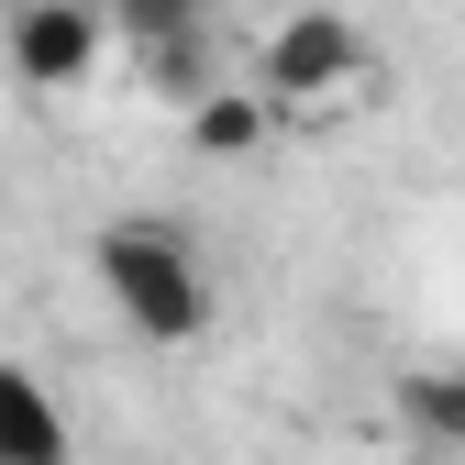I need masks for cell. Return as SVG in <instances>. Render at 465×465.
Listing matches in <instances>:
<instances>
[{"label":"cell","instance_id":"obj_3","mask_svg":"<svg viewBox=\"0 0 465 465\" xmlns=\"http://www.w3.org/2000/svg\"><path fill=\"white\" fill-rule=\"evenodd\" d=\"M111 45H123L111 12H78V0H23V12L0 23V55H12L23 89H78V78H100Z\"/></svg>","mask_w":465,"mask_h":465},{"label":"cell","instance_id":"obj_6","mask_svg":"<svg viewBox=\"0 0 465 465\" xmlns=\"http://www.w3.org/2000/svg\"><path fill=\"white\" fill-rule=\"evenodd\" d=\"M288 123H277V100L255 89V78H222V89H200L189 100V155H211V166H244V155H266Z\"/></svg>","mask_w":465,"mask_h":465},{"label":"cell","instance_id":"obj_5","mask_svg":"<svg viewBox=\"0 0 465 465\" xmlns=\"http://www.w3.org/2000/svg\"><path fill=\"white\" fill-rule=\"evenodd\" d=\"M0 465H78V421L23 355H0Z\"/></svg>","mask_w":465,"mask_h":465},{"label":"cell","instance_id":"obj_4","mask_svg":"<svg viewBox=\"0 0 465 465\" xmlns=\"http://www.w3.org/2000/svg\"><path fill=\"white\" fill-rule=\"evenodd\" d=\"M111 34H123V55L144 67V89H178V100L222 89V67H211V0H123Z\"/></svg>","mask_w":465,"mask_h":465},{"label":"cell","instance_id":"obj_2","mask_svg":"<svg viewBox=\"0 0 465 465\" xmlns=\"http://www.w3.org/2000/svg\"><path fill=\"white\" fill-rule=\"evenodd\" d=\"M89 277H100V300L123 311L144 343H200L211 332V266L189 244V222H166V211H111L89 232Z\"/></svg>","mask_w":465,"mask_h":465},{"label":"cell","instance_id":"obj_7","mask_svg":"<svg viewBox=\"0 0 465 465\" xmlns=\"http://www.w3.org/2000/svg\"><path fill=\"white\" fill-rule=\"evenodd\" d=\"M388 411H399V432H411V443H432V454H465V355L399 366V377H388Z\"/></svg>","mask_w":465,"mask_h":465},{"label":"cell","instance_id":"obj_8","mask_svg":"<svg viewBox=\"0 0 465 465\" xmlns=\"http://www.w3.org/2000/svg\"><path fill=\"white\" fill-rule=\"evenodd\" d=\"M78 12H123V0H78Z\"/></svg>","mask_w":465,"mask_h":465},{"label":"cell","instance_id":"obj_1","mask_svg":"<svg viewBox=\"0 0 465 465\" xmlns=\"http://www.w3.org/2000/svg\"><path fill=\"white\" fill-rule=\"evenodd\" d=\"M255 89L277 100V123L332 134V123H355V111L388 100V55L366 45L355 12H322V0H300V12H277V23H266V45H255Z\"/></svg>","mask_w":465,"mask_h":465}]
</instances>
